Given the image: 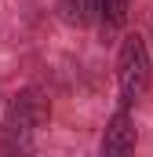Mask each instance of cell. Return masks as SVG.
<instances>
[{"label":"cell","mask_w":153,"mask_h":157,"mask_svg":"<svg viewBox=\"0 0 153 157\" xmlns=\"http://www.w3.org/2000/svg\"><path fill=\"white\" fill-rule=\"evenodd\" d=\"M128 11H131V0H102V15H99V26L106 37H113L117 29L128 22Z\"/></svg>","instance_id":"5"},{"label":"cell","mask_w":153,"mask_h":157,"mask_svg":"<svg viewBox=\"0 0 153 157\" xmlns=\"http://www.w3.org/2000/svg\"><path fill=\"white\" fill-rule=\"evenodd\" d=\"M150 48L139 33H128L117 51V88H120V106H135L150 91Z\"/></svg>","instance_id":"1"},{"label":"cell","mask_w":153,"mask_h":157,"mask_svg":"<svg viewBox=\"0 0 153 157\" xmlns=\"http://www.w3.org/2000/svg\"><path fill=\"white\" fill-rule=\"evenodd\" d=\"M102 15V0H58V18L66 26H95Z\"/></svg>","instance_id":"4"},{"label":"cell","mask_w":153,"mask_h":157,"mask_svg":"<svg viewBox=\"0 0 153 157\" xmlns=\"http://www.w3.org/2000/svg\"><path fill=\"white\" fill-rule=\"evenodd\" d=\"M135 143H139V135H135V121H131V106H120L110 124H106V135H102V154H131L135 150Z\"/></svg>","instance_id":"3"},{"label":"cell","mask_w":153,"mask_h":157,"mask_svg":"<svg viewBox=\"0 0 153 157\" xmlns=\"http://www.w3.org/2000/svg\"><path fill=\"white\" fill-rule=\"evenodd\" d=\"M47 113H51V106H47V99H44L40 88L18 91L15 102H11V110H7V146L29 150L33 146V135H37L40 124L47 121Z\"/></svg>","instance_id":"2"}]
</instances>
